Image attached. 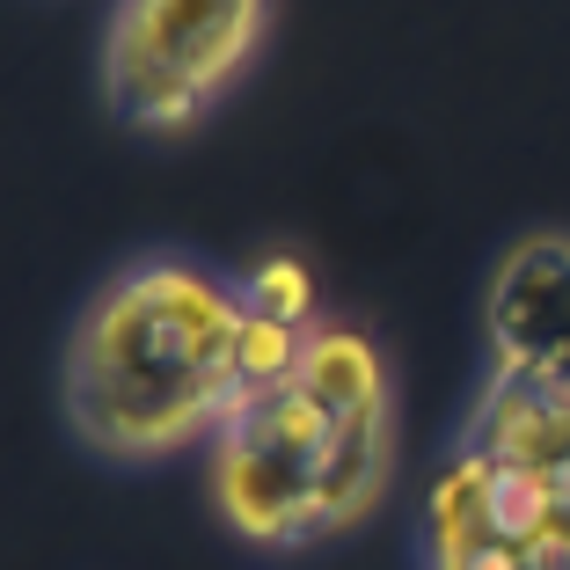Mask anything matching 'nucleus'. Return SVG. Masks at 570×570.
<instances>
[{
	"label": "nucleus",
	"instance_id": "f257e3e1",
	"mask_svg": "<svg viewBox=\"0 0 570 570\" xmlns=\"http://www.w3.org/2000/svg\"><path fill=\"white\" fill-rule=\"evenodd\" d=\"M417 570H570V242L504 249L483 381L417 504Z\"/></svg>",
	"mask_w": 570,
	"mask_h": 570
},
{
	"label": "nucleus",
	"instance_id": "f03ea898",
	"mask_svg": "<svg viewBox=\"0 0 570 570\" xmlns=\"http://www.w3.org/2000/svg\"><path fill=\"white\" fill-rule=\"evenodd\" d=\"M249 395L235 271L198 249H139L102 271L59 352V417L102 469H168L213 446Z\"/></svg>",
	"mask_w": 570,
	"mask_h": 570
},
{
	"label": "nucleus",
	"instance_id": "7ed1b4c3",
	"mask_svg": "<svg viewBox=\"0 0 570 570\" xmlns=\"http://www.w3.org/2000/svg\"><path fill=\"white\" fill-rule=\"evenodd\" d=\"M395 366L352 315H322L293 366L256 381L205 446L219 527L249 556H301L352 534L395 483Z\"/></svg>",
	"mask_w": 570,
	"mask_h": 570
},
{
	"label": "nucleus",
	"instance_id": "39448f33",
	"mask_svg": "<svg viewBox=\"0 0 570 570\" xmlns=\"http://www.w3.org/2000/svg\"><path fill=\"white\" fill-rule=\"evenodd\" d=\"M235 293H242L249 330H271V336H307L322 315H330L322 293H315V271H307L293 249H271V256H256V264H242Z\"/></svg>",
	"mask_w": 570,
	"mask_h": 570
},
{
	"label": "nucleus",
	"instance_id": "20e7f679",
	"mask_svg": "<svg viewBox=\"0 0 570 570\" xmlns=\"http://www.w3.org/2000/svg\"><path fill=\"white\" fill-rule=\"evenodd\" d=\"M278 30V0H110L96 45L102 110L139 139L213 125L256 73Z\"/></svg>",
	"mask_w": 570,
	"mask_h": 570
}]
</instances>
